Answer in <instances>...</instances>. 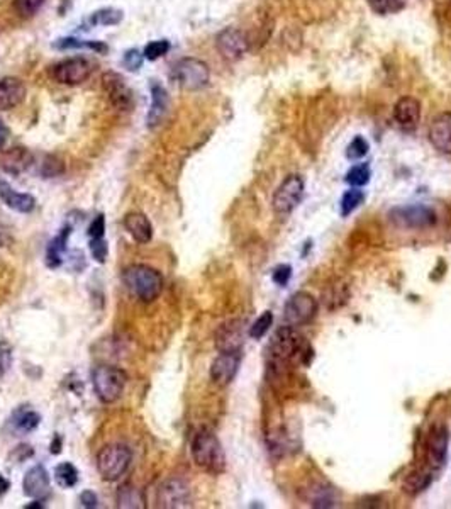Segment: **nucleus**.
I'll return each instance as SVG.
<instances>
[{
    "label": "nucleus",
    "instance_id": "nucleus-1",
    "mask_svg": "<svg viewBox=\"0 0 451 509\" xmlns=\"http://www.w3.org/2000/svg\"><path fill=\"white\" fill-rule=\"evenodd\" d=\"M192 458L206 472L219 476L226 470V455L218 436L209 430H200L193 435Z\"/></svg>",
    "mask_w": 451,
    "mask_h": 509
},
{
    "label": "nucleus",
    "instance_id": "nucleus-2",
    "mask_svg": "<svg viewBox=\"0 0 451 509\" xmlns=\"http://www.w3.org/2000/svg\"><path fill=\"white\" fill-rule=\"evenodd\" d=\"M268 353L276 363L304 362V356L310 355V348L306 338L295 331V326H283L276 329L268 345Z\"/></svg>",
    "mask_w": 451,
    "mask_h": 509
},
{
    "label": "nucleus",
    "instance_id": "nucleus-3",
    "mask_svg": "<svg viewBox=\"0 0 451 509\" xmlns=\"http://www.w3.org/2000/svg\"><path fill=\"white\" fill-rule=\"evenodd\" d=\"M123 280L131 294H134L143 302H153L154 299L160 297L163 291L161 273L157 268L143 264L127 267L123 273Z\"/></svg>",
    "mask_w": 451,
    "mask_h": 509
},
{
    "label": "nucleus",
    "instance_id": "nucleus-4",
    "mask_svg": "<svg viewBox=\"0 0 451 509\" xmlns=\"http://www.w3.org/2000/svg\"><path fill=\"white\" fill-rule=\"evenodd\" d=\"M131 460L132 451L126 445L112 443V445H105L97 454V470L104 481H119L127 472Z\"/></svg>",
    "mask_w": 451,
    "mask_h": 509
},
{
    "label": "nucleus",
    "instance_id": "nucleus-5",
    "mask_svg": "<svg viewBox=\"0 0 451 509\" xmlns=\"http://www.w3.org/2000/svg\"><path fill=\"white\" fill-rule=\"evenodd\" d=\"M92 383L97 397L104 404H112L123 396L127 383V375L117 367L100 365L92 372Z\"/></svg>",
    "mask_w": 451,
    "mask_h": 509
},
{
    "label": "nucleus",
    "instance_id": "nucleus-6",
    "mask_svg": "<svg viewBox=\"0 0 451 509\" xmlns=\"http://www.w3.org/2000/svg\"><path fill=\"white\" fill-rule=\"evenodd\" d=\"M172 77L182 89L200 90L209 83L211 70L206 62L199 58H182L173 64Z\"/></svg>",
    "mask_w": 451,
    "mask_h": 509
},
{
    "label": "nucleus",
    "instance_id": "nucleus-7",
    "mask_svg": "<svg viewBox=\"0 0 451 509\" xmlns=\"http://www.w3.org/2000/svg\"><path fill=\"white\" fill-rule=\"evenodd\" d=\"M94 71V64L83 56H73L58 62L51 67V78L58 82L60 85H80V83L89 80Z\"/></svg>",
    "mask_w": 451,
    "mask_h": 509
},
{
    "label": "nucleus",
    "instance_id": "nucleus-8",
    "mask_svg": "<svg viewBox=\"0 0 451 509\" xmlns=\"http://www.w3.org/2000/svg\"><path fill=\"white\" fill-rule=\"evenodd\" d=\"M215 48L227 62H238L248 53L249 41L238 28H226L215 37Z\"/></svg>",
    "mask_w": 451,
    "mask_h": 509
},
{
    "label": "nucleus",
    "instance_id": "nucleus-9",
    "mask_svg": "<svg viewBox=\"0 0 451 509\" xmlns=\"http://www.w3.org/2000/svg\"><path fill=\"white\" fill-rule=\"evenodd\" d=\"M390 219L397 226L412 227V230H421V227H430L438 221V216L431 207L427 206H404L397 207L390 212Z\"/></svg>",
    "mask_w": 451,
    "mask_h": 509
},
{
    "label": "nucleus",
    "instance_id": "nucleus-10",
    "mask_svg": "<svg viewBox=\"0 0 451 509\" xmlns=\"http://www.w3.org/2000/svg\"><path fill=\"white\" fill-rule=\"evenodd\" d=\"M302 196H304V178L301 175H289L276 189L274 209L280 214H287L301 204Z\"/></svg>",
    "mask_w": 451,
    "mask_h": 509
},
{
    "label": "nucleus",
    "instance_id": "nucleus-11",
    "mask_svg": "<svg viewBox=\"0 0 451 509\" xmlns=\"http://www.w3.org/2000/svg\"><path fill=\"white\" fill-rule=\"evenodd\" d=\"M317 302L307 292H297L290 297V301L285 304L283 318L289 326H301L309 322L310 319L316 316Z\"/></svg>",
    "mask_w": 451,
    "mask_h": 509
},
{
    "label": "nucleus",
    "instance_id": "nucleus-12",
    "mask_svg": "<svg viewBox=\"0 0 451 509\" xmlns=\"http://www.w3.org/2000/svg\"><path fill=\"white\" fill-rule=\"evenodd\" d=\"M102 87H104L105 94H107L109 101L116 109L119 111H129L134 104V97H132L131 89L127 87L126 80L121 77L116 71H109L102 77Z\"/></svg>",
    "mask_w": 451,
    "mask_h": 509
},
{
    "label": "nucleus",
    "instance_id": "nucleus-13",
    "mask_svg": "<svg viewBox=\"0 0 451 509\" xmlns=\"http://www.w3.org/2000/svg\"><path fill=\"white\" fill-rule=\"evenodd\" d=\"M191 501V488L182 478H168L158 489V504L161 508H187Z\"/></svg>",
    "mask_w": 451,
    "mask_h": 509
},
{
    "label": "nucleus",
    "instance_id": "nucleus-14",
    "mask_svg": "<svg viewBox=\"0 0 451 509\" xmlns=\"http://www.w3.org/2000/svg\"><path fill=\"white\" fill-rule=\"evenodd\" d=\"M241 363V352H219L218 359L212 362L211 379L218 386L226 387L236 377Z\"/></svg>",
    "mask_w": 451,
    "mask_h": 509
},
{
    "label": "nucleus",
    "instance_id": "nucleus-15",
    "mask_svg": "<svg viewBox=\"0 0 451 509\" xmlns=\"http://www.w3.org/2000/svg\"><path fill=\"white\" fill-rule=\"evenodd\" d=\"M170 111V96L166 89L160 83H151V105L150 111L146 114V126L154 129L161 126L163 121L166 119V114Z\"/></svg>",
    "mask_w": 451,
    "mask_h": 509
},
{
    "label": "nucleus",
    "instance_id": "nucleus-16",
    "mask_svg": "<svg viewBox=\"0 0 451 509\" xmlns=\"http://www.w3.org/2000/svg\"><path fill=\"white\" fill-rule=\"evenodd\" d=\"M245 322L231 321L222 325L215 333V347L219 352H241L245 343Z\"/></svg>",
    "mask_w": 451,
    "mask_h": 509
},
{
    "label": "nucleus",
    "instance_id": "nucleus-17",
    "mask_svg": "<svg viewBox=\"0 0 451 509\" xmlns=\"http://www.w3.org/2000/svg\"><path fill=\"white\" fill-rule=\"evenodd\" d=\"M49 488H51V481H49L48 470L43 465L31 467L22 478L24 494L33 499H44L49 494Z\"/></svg>",
    "mask_w": 451,
    "mask_h": 509
},
{
    "label": "nucleus",
    "instance_id": "nucleus-18",
    "mask_svg": "<svg viewBox=\"0 0 451 509\" xmlns=\"http://www.w3.org/2000/svg\"><path fill=\"white\" fill-rule=\"evenodd\" d=\"M26 89L24 82L17 77H6L0 80V111H10L24 102Z\"/></svg>",
    "mask_w": 451,
    "mask_h": 509
},
{
    "label": "nucleus",
    "instance_id": "nucleus-19",
    "mask_svg": "<svg viewBox=\"0 0 451 509\" xmlns=\"http://www.w3.org/2000/svg\"><path fill=\"white\" fill-rule=\"evenodd\" d=\"M430 141L441 153H451V112L434 117L430 126Z\"/></svg>",
    "mask_w": 451,
    "mask_h": 509
},
{
    "label": "nucleus",
    "instance_id": "nucleus-20",
    "mask_svg": "<svg viewBox=\"0 0 451 509\" xmlns=\"http://www.w3.org/2000/svg\"><path fill=\"white\" fill-rule=\"evenodd\" d=\"M0 199L3 200L7 207H10L12 211L21 212V214H29L36 207V199L31 193H21L16 192L6 180L0 178Z\"/></svg>",
    "mask_w": 451,
    "mask_h": 509
},
{
    "label": "nucleus",
    "instance_id": "nucleus-21",
    "mask_svg": "<svg viewBox=\"0 0 451 509\" xmlns=\"http://www.w3.org/2000/svg\"><path fill=\"white\" fill-rule=\"evenodd\" d=\"M446 451H448V431L443 426H436L430 433L427 438V460L431 467H441L446 460Z\"/></svg>",
    "mask_w": 451,
    "mask_h": 509
},
{
    "label": "nucleus",
    "instance_id": "nucleus-22",
    "mask_svg": "<svg viewBox=\"0 0 451 509\" xmlns=\"http://www.w3.org/2000/svg\"><path fill=\"white\" fill-rule=\"evenodd\" d=\"M393 119L405 129L416 128L421 119V104L414 97H403L393 107Z\"/></svg>",
    "mask_w": 451,
    "mask_h": 509
},
{
    "label": "nucleus",
    "instance_id": "nucleus-23",
    "mask_svg": "<svg viewBox=\"0 0 451 509\" xmlns=\"http://www.w3.org/2000/svg\"><path fill=\"white\" fill-rule=\"evenodd\" d=\"M124 227L141 245L150 243L153 238V224L143 212H129L124 216Z\"/></svg>",
    "mask_w": 451,
    "mask_h": 509
},
{
    "label": "nucleus",
    "instance_id": "nucleus-24",
    "mask_svg": "<svg viewBox=\"0 0 451 509\" xmlns=\"http://www.w3.org/2000/svg\"><path fill=\"white\" fill-rule=\"evenodd\" d=\"M33 163V155L31 151L26 150V148H12V150L6 151L2 157V169L7 173H12V175H19L24 170H28Z\"/></svg>",
    "mask_w": 451,
    "mask_h": 509
},
{
    "label": "nucleus",
    "instance_id": "nucleus-25",
    "mask_svg": "<svg viewBox=\"0 0 451 509\" xmlns=\"http://www.w3.org/2000/svg\"><path fill=\"white\" fill-rule=\"evenodd\" d=\"M71 233V227H64L62 233L49 241L46 250V265L49 268H58L63 264V253L67 252V241Z\"/></svg>",
    "mask_w": 451,
    "mask_h": 509
},
{
    "label": "nucleus",
    "instance_id": "nucleus-26",
    "mask_svg": "<svg viewBox=\"0 0 451 509\" xmlns=\"http://www.w3.org/2000/svg\"><path fill=\"white\" fill-rule=\"evenodd\" d=\"M145 496L138 488L131 484H124L123 488L117 491V508L124 509H139L145 508Z\"/></svg>",
    "mask_w": 451,
    "mask_h": 509
},
{
    "label": "nucleus",
    "instance_id": "nucleus-27",
    "mask_svg": "<svg viewBox=\"0 0 451 509\" xmlns=\"http://www.w3.org/2000/svg\"><path fill=\"white\" fill-rule=\"evenodd\" d=\"M121 21H123V12L112 9V7H107V9H98L90 14L85 24L90 26V28H96V26H116Z\"/></svg>",
    "mask_w": 451,
    "mask_h": 509
},
{
    "label": "nucleus",
    "instance_id": "nucleus-28",
    "mask_svg": "<svg viewBox=\"0 0 451 509\" xmlns=\"http://www.w3.org/2000/svg\"><path fill=\"white\" fill-rule=\"evenodd\" d=\"M78 478H80V474L73 463L63 462L55 469V481L64 489L75 488L78 484Z\"/></svg>",
    "mask_w": 451,
    "mask_h": 509
},
{
    "label": "nucleus",
    "instance_id": "nucleus-29",
    "mask_svg": "<svg viewBox=\"0 0 451 509\" xmlns=\"http://www.w3.org/2000/svg\"><path fill=\"white\" fill-rule=\"evenodd\" d=\"M55 48L58 49H92L97 53H105L107 46H105L102 41H87V40H78V37H62L55 43Z\"/></svg>",
    "mask_w": 451,
    "mask_h": 509
},
{
    "label": "nucleus",
    "instance_id": "nucleus-30",
    "mask_svg": "<svg viewBox=\"0 0 451 509\" xmlns=\"http://www.w3.org/2000/svg\"><path fill=\"white\" fill-rule=\"evenodd\" d=\"M41 423V416L34 411H17L12 417L14 428L19 433L34 431Z\"/></svg>",
    "mask_w": 451,
    "mask_h": 509
},
{
    "label": "nucleus",
    "instance_id": "nucleus-31",
    "mask_svg": "<svg viewBox=\"0 0 451 509\" xmlns=\"http://www.w3.org/2000/svg\"><path fill=\"white\" fill-rule=\"evenodd\" d=\"M370 175L371 172L369 163H358V165L351 166V169L348 170L344 180H346L350 185H353V187H363V185H366L370 182Z\"/></svg>",
    "mask_w": 451,
    "mask_h": 509
},
{
    "label": "nucleus",
    "instance_id": "nucleus-32",
    "mask_svg": "<svg viewBox=\"0 0 451 509\" xmlns=\"http://www.w3.org/2000/svg\"><path fill=\"white\" fill-rule=\"evenodd\" d=\"M370 9L373 12L380 14V16H387V14H396L404 9L407 0H366Z\"/></svg>",
    "mask_w": 451,
    "mask_h": 509
},
{
    "label": "nucleus",
    "instance_id": "nucleus-33",
    "mask_svg": "<svg viewBox=\"0 0 451 509\" xmlns=\"http://www.w3.org/2000/svg\"><path fill=\"white\" fill-rule=\"evenodd\" d=\"M365 200V193L358 189H351V191H346L341 197V214L343 216H350L355 209H358Z\"/></svg>",
    "mask_w": 451,
    "mask_h": 509
},
{
    "label": "nucleus",
    "instance_id": "nucleus-34",
    "mask_svg": "<svg viewBox=\"0 0 451 509\" xmlns=\"http://www.w3.org/2000/svg\"><path fill=\"white\" fill-rule=\"evenodd\" d=\"M272 325H274V314H272L270 311H267V313L261 314V316L253 322L251 328H249V336H251L253 340H260V338H263L265 334H267Z\"/></svg>",
    "mask_w": 451,
    "mask_h": 509
},
{
    "label": "nucleus",
    "instance_id": "nucleus-35",
    "mask_svg": "<svg viewBox=\"0 0 451 509\" xmlns=\"http://www.w3.org/2000/svg\"><path fill=\"white\" fill-rule=\"evenodd\" d=\"M44 3L46 0H14V10L21 17H33Z\"/></svg>",
    "mask_w": 451,
    "mask_h": 509
},
{
    "label": "nucleus",
    "instance_id": "nucleus-36",
    "mask_svg": "<svg viewBox=\"0 0 451 509\" xmlns=\"http://www.w3.org/2000/svg\"><path fill=\"white\" fill-rule=\"evenodd\" d=\"M168 51H170V41L158 40V41H151V43H148L145 46V51H143V55H145V58L150 60V62H154V60L165 56Z\"/></svg>",
    "mask_w": 451,
    "mask_h": 509
},
{
    "label": "nucleus",
    "instance_id": "nucleus-37",
    "mask_svg": "<svg viewBox=\"0 0 451 509\" xmlns=\"http://www.w3.org/2000/svg\"><path fill=\"white\" fill-rule=\"evenodd\" d=\"M431 482V474H424V472H419V474H412L411 477L405 481L404 484V489L407 492L411 494H416V492H421L423 489L427 488V484Z\"/></svg>",
    "mask_w": 451,
    "mask_h": 509
},
{
    "label": "nucleus",
    "instance_id": "nucleus-38",
    "mask_svg": "<svg viewBox=\"0 0 451 509\" xmlns=\"http://www.w3.org/2000/svg\"><path fill=\"white\" fill-rule=\"evenodd\" d=\"M369 150H370V146H369V143H366V139L362 138V136H356L353 141L348 144L346 158L356 162V159L365 157V155L369 153Z\"/></svg>",
    "mask_w": 451,
    "mask_h": 509
},
{
    "label": "nucleus",
    "instance_id": "nucleus-39",
    "mask_svg": "<svg viewBox=\"0 0 451 509\" xmlns=\"http://www.w3.org/2000/svg\"><path fill=\"white\" fill-rule=\"evenodd\" d=\"M143 62H145V55L139 49H127L124 53L123 64L129 71H138L143 67Z\"/></svg>",
    "mask_w": 451,
    "mask_h": 509
},
{
    "label": "nucleus",
    "instance_id": "nucleus-40",
    "mask_svg": "<svg viewBox=\"0 0 451 509\" xmlns=\"http://www.w3.org/2000/svg\"><path fill=\"white\" fill-rule=\"evenodd\" d=\"M90 252H92V257L96 258V261L98 264H104L107 260V253H109V246L105 243L104 238H92L90 241Z\"/></svg>",
    "mask_w": 451,
    "mask_h": 509
},
{
    "label": "nucleus",
    "instance_id": "nucleus-41",
    "mask_svg": "<svg viewBox=\"0 0 451 509\" xmlns=\"http://www.w3.org/2000/svg\"><path fill=\"white\" fill-rule=\"evenodd\" d=\"M12 365V348L7 341H0V375L7 374Z\"/></svg>",
    "mask_w": 451,
    "mask_h": 509
},
{
    "label": "nucleus",
    "instance_id": "nucleus-42",
    "mask_svg": "<svg viewBox=\"0 0 451 509\" xmlns=\"http://www.w3.org/2000/svg\"><path fill=\"white\" fill-rule=\"evenodd\" d=\"M290 277H292V268L289 265H278V267L274 270V282L282 287L289 282Z\"/></svg>",
    "mask_w": 451,
    "mask_h": 509
},
{
    "label": "nucleus",
    "instance_id": "nucleus-43",
    "mask_svg": "<svg viewBox=\"0 0 451 509\" xmlns=\"http://www.w3.org/2000/svg\"><path fill=\"white\" fill-rule=\"evenodd\" d=\"M104 233H105V218L102 214H98L92 221V224H90L89 234L90 238H104Z\"/></svg>",
    "mask_w": 451,
    "mask_h": 509
},
{
    "label": "nucleus",
    "instance_id": "nucleus-44",
    "mask_svg": "<svg viewBox=\"0 0 451 509\" xmlns=\"http://www.w3.org/2000/svg\"><path fill=\"white\" fill-rule=\"evenodd\" d=\"M80 501L85 508H97V496L92 491H83Z\"/></svg>",
    "mask_w": 451,
    "mask_h": 509
},
{
    "label": "nucleus",
    "instance_id": "nucleus-45",
    "mask_svg": "<svg viewBox=\"0 0 451 509\" xmlns=\"http://www.w3.org/2000/svg\"><path fill=\"white\" fill-rule=\"evenodd\" d=\"M9 488H10V482L7 481L2 474H0V496H3V494L9 491Z\"/></svg>",
    "mask_w": 451,
    "mask_h": 509
},
{
    "label": "nucleus",
    "instance_id": "nucleus-46",
    "mask_svg": "<svg viewBox=\"0 0 451 509\" xmlns=\"http://www.w3.org/2000/svg\"><path fill=\"white\" fill-rule=\"evenodd\" d=\"M7 135H9V131H7L6 124H3L2 121H0V148H2L3 144H6V141H7Z\"/></svg>",
    "mask_w": 451,
    "mask_h": 509
},
{
    "label": "nucleus",
    "instance_id": "nucleus-47",
    "mask_svg": "<svg viewBox=\"0 0 451 509\" xmlns=\"http://www.w3.org/2000/svg\"><path fill=\"white\" fill-rule=\"evenodd\" d=\"M6 241H7V239H6V233H3V230H2V227H0V246L6 245Z\"/></svg>",
    "mask_w": 451,
    "mask_h": 509
}]
</instances>
